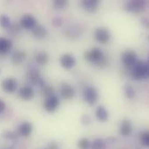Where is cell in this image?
<instances>
[{"mask_svg":"<svg viewBox=\"0 0 149 149\" xmlns=\"http://www.w3.org/2000/svg\"><path fill=\"white\" fill-rule=\"evenodd\" d=\"M25 58V53L23 52H17L12 55V62L14 64H20Z\"/></svg>","mask_w":149,"mask_h":149,"instance_id":"21","label":"cell"},{"mask_svg":"<svg viewBox=\"0 0 149 149\" xmlns=\"http://www.w3.org/2000/svg\"><path fill=\"white\" fill-rule=\"evenodd\" d=\"M124 93L128 99H133L135 96V91L130 85H126L124 86Z\"/></svg>","mask_w":149,"mask_h":149,"instance_id":"22","label":"cell"},{"mask_svg":"<svg viewBox=\"0 0 149 149\" xmlns=\"http://www.w3.org/2000/svg\"><path fill=\"white\" fill-rule=\"evenodd\" d=\"M68 0H53V6L56 9H64L67 6Z\"/></svg>","mask_w":149,"mask_h":149,"instance_id":"24","label":"cell"},{"mask_svg":"<svg viewBox=\"0 0 149 149\" xmlns=\"http://www.w3.org/2000/svg\"><path fill=\"white\" fill-rule=\"evenodd\" d=\"M146 7L144 0H130L125 4V10L127 11L141 12L143 11Z\"/></svg>","mask_w":149,"mask_h":149,"instance_id":"3","label":"cell"},{"mask_svg":"<svg viewBox=\"0 0 149 149\" xmlns=\"http://www.w3.org/2000/svg\"><path fill=\"white\" fill-rule=\"evenodd\" d=\"M2 89L7 93H12L17 90V83L16 81V79H12V78H9L6 79L4 80H3L2 84H1Z\"/></svg>","mask_w":149,"mask_h":149,"instance_id":"4","label":"cell"},{"mask_svg":"<svg viewBox=\"0 0 149 149\" xmlns=\"http://www.w3.org/2000/svg\"><path fill=\"white\" fill-rule=\"evenodd\" d=\"M60 93H61V96L65 100H70L74 96V89L67 83L62 85Z\"/></svg>","mask_w":149,"mask_h":149,"instance_id":"12","label":"cell"},{"mask_svg":"<svg viewBox=\"0 0 149 149\" xmlns=\"http://www.w3.org/2000/svg\"><path fill=\"white\" fill-rule=\"evenodd\" d=\"M122 61L123 63L127 65L131 66L135 64L136 61V54L133 51H127L123 53L122 55Z\"/></svg>","mask_w":149,"mask_h":149,"instance_id":"9","label":"cell"},{"mask_svg":"<svg viewBox=\"0 0 149 149\" xmlns=\"http://www.w3.org/2000/svg\"><path fill=\"white\" fill-rule=\"evenodd\" d=\"M95 38L100 44H106L110 39V32L106 28H99L95 31Z\"/></svg>","mask_w":149,"mask_h":149,"instance_id":"6","label":"cell"},{"mask_svg":"<svg viewBox=\"0 0 149 149\" xmlns=\"http://www.w3.org/2000/svg\"><path fill=\"white\" fill-rule=\"evenodd\" d=\"M43 93H44V94H45V96H48V97H49V96L52 95L53 89H52V87H51V86H46V87L44 88Z\"/></svg>","mask_w":149,"mask_h":149,"instance_id":"28","label":"cell"},{"mask_svg":"<svg viewBox=\"0 0 149 149\" xmlns=\"http://www.w3.org/2000/svg\"><path fill=\"white\" fill-rule=\"evenodd\" d=\"M61 24H62V20L60 18H55L53 20V24L55 26H59V25H61Z\"/></svg>","mask_w":149,"mask_h":149,"instance_id":"30","label":"cell"},{"mask_svg":"<svg viewBox=\"0 0 149 149\" xmlns=\"http://www.w3.org/2000/svg\"><path fill=\"white\" fill-rule=\"evenodd\" d=\"M12 47V43L10 40L5 38H0V54L7 53Z\"/></svg>","mask_w":149,"mask_h":149,"instance_id":"15","label":"cell"},{"mask_svg":"<svg viewBox=\"0 0 149 149\" xmlns=\"http://www.w3.org/2000/svg\"><path fill=\"white\" fill-rule=\"evenodd\" d=\"M58 104H59V100L58 97L55 95H51L48 97V99L45 102V108L46 111L52 113V112H54L58 108Z\"/></svg>","mask_w":149,"mask_h":149,"instance_id":"7","label":"cell"},{"mask_svg":"<svg viewBox=\"0 0 149 149\" xmlns=\"http://www.w3.org/2000/svg\"><path fill=\"white\" fill-rule=\"evenodd\" d=\"M27 78H28V79L31 80V82L32 84H34V85H37V84H39V83L42 82L38 70L34 69V68L28 71V72H27Z\"/></svg>","mask_w":149,"mask_h":149,"instance_id":"13","label":"cell"},{"mask_svg":"<svg viewBox=\"0 0 149 149\" xmlns=\"http://www.w3.org/2000/svg\"><path fill=\"white\" fill-rule=\"evenodd\" d=\"M92 147L95 149L105 148H106V143H105L102 140H96V141L93 143Z\"/></svg>","mask_w":149,"mask_h":149,"instance_id":"26","label":"cell"},{"mask_svg":"<svg viewBox=\"0 0 149 149\" xmlns=\"http://www.w3.org/2000/svg\"><path fill=\"white\" fill-rule=\"evenodd\" d=\"M4 109H5V104H4L3 101H2V100H0V113H3Z\"/></svg>","mask_w":149,"mask_h":149,"instance_id":"31","label":"cell"},{"mask_svg":"<svg viewBox=\"0 0 149 149\" xmlns=\"http://www.w3.org/2000/svg\"><path fill=\"white\" fill-rule=\"evenodd\" d=\"M32 34L37 38H43L46 36L47 34V31L45 27H43L42 25H38L36 24L32 29Z\"/></svg>","mask_w":149,"mask_h":149,"instance_id":"16","label":"cell"},{"mask_svg":"<svg viewBox=\"0 0 149 149\" xmlns=\"http://www.w3.org/2000/svg\"><path fill=\"white\" fill-rule=\"evenodd\" d=\"M19 96L24 100H30L34 97V92L31 87L24 86L19 90Z\"/></svg>","mask_w":149,"mask_h":149,"instance_id":"14","label":"cell"},{"mask_svg":"<svg viewBox=\"0 0 149 149\" xmlns=\"http://www.w3.org/2000/svg\"><path fill=\"white\" fill-rule=\"evenodd\" d=\"M20 24L23 28L26 30H31L37 24V21L31 15L27 14L22 17L20 20Z\"/></svg>","mask_w":149,"mask_h":149,"instance_id":"8","label":"cell"},{"mask_svg":"<svg viewBox=\"0 0 149 149\" xmlns=\"http://www.w3.org/2000/svg\"><path fill=\"white\" fill-rule=\"evenodd\" d=\"M75 63V58L70 54H65L60 58V64L65 69H71L74 66Z\"/></svg>","mask_w":149,"mask_h":149,"instance_id":"10","label":"cell"},{"mask_svg":"<svg viewBox=\"0 0 149 149\" xmlns=\"http://www.w3.org/2000/svg\"><path fill=\"white\" fill-rule=\"evenodd\" d=\"M141 141L143 143V145L145 146H148L149 145V134L148 132H144L142 134H141Z\"/></svg>","mask_w":149,"mask_h":149,"instance_id":"25","label":"cell"},{"mask_svg":"<svg viewBox=\"0 0 149 149\" xmlns=\"http://www.w3.org/2000/svg\"><path fill=\"white\" fill-rule=\"evenodd\" d=\"M84 99L89 105H93L98 100V93L97 91L93 87H87L84 91Z\"/></svg>","mask_w":149,"mask_h":149,"instance_id":"5","label":"cell"},{"mask_svg":"<svg viewBox=\"0 0 149 149\" xmlns=\"http://www.w3.org/2000/svg\"><path fill=\"white\" fill-rule=\"evenodd\" d=\"M148 64L144 61H140L135 65L132 72V76L134 79H141L148 75Z\"/></svg>","mask_w":149,"mask_h":149,"instance_id":"1","label":"cell"},{"mask_svg":"<svg viewBox=\"0 0 149 149\" xmlns=\"http://www.w3.org/2000/svg\"><path fill=\"white\" fill-rule=\"evenodd\" d=\"M49 60V56L45 52H40L36 56V62L38 65H46Z\"/></svg>","mask_w":149,"mask_h":149,"instance_id":"20","label":"cell"},{"mask_svg":"<svg viewBox=\"0 0 149 149\" xmlns=\"http://www.w3.org/2000/svg\"><path fill=\"white\" fill-rule=\"evenodd\" d=\"M32 132V126L29 122H24L22 125H20L18 128V133L19 134L23 136H29Z\"/></svg>","mask_w":149,"mask_h":149,"instance_id":"18","label":"cell"},{"mask_svg":"<svg viewBox=\"0 0 149 149\" xmlns=\"http://www.w3.org/2000/svg\"><path fill=\"white\" fill-rule=\"evenodd\" d=\"M96 115H97V118L101 121H106L108 118V113H107V109L102 106H100L97 108Z\"/></svg>","mask_w":149,"mask_h":149,"instance_id":"19","label":"cell"},{"mask_svg":"<svg viewBox=\"0 0 149 149\" xmlns=\"http://www.w3.org/2000/svg\"><path fill=\"white\" fill-rule=\"evenodd\" d=\"M81 3L86 10L89 12H94L98 9L100 0H82Z\"/></svg>","mask_w":149,"mask_h":149,"instance_id":"11","label":"cell"},{"mask_svg":"<svg viewBox=\"0 0 149 149\" xmlns=\"http://www.w3.org/2000/svg\"><path fill=\"white\" fill-rule=\"evenodd\" d=\"M8 29H10V31H11V33H13V34H15V33H17L18 31H19V27H18V25L17 24H10V27L8 28Z\"/></svg>","mask_w":149,"mask_h":149,"instance_id":"29","label":"cell"},{"mask_svg":"<svg viewBox=\"0 0 149 149\" xmlns=\"http://www.w3.org/2000/svg\"><path fill=\"white\" fill-rule=\"evenodd\" d=\"M120 134L123 135V136H128L132 134V131H133V128H132V124L129 120H124L122 123H121V126H120Z\"/></svg>","mask_w":149,"mask_h":149,"instance_id":"17","label":"cell"},{"mask_svg":"<svg viewBox=\"0 0 149 149\" xmlns=\"http://www.w3.org/2000/svg\"><path fill=\"white\" fill-rule=\"evenodd\" d=\"M51 148H58V146L57 145H55V144H50V146H49Z\"/></svg>","mask_w":149,"mask_h":149,"instance_id":"32","label":"cell"},{"mask_svg":"<svg viewBox=\"0 0 149 149\" xmlns=\"http://www.w3.org/2000/svg\"><path fill=\"white\" fill-rule=\"evenodd\" d=\"M79 147L80 148H88L90 147V142L87 139H82L79 142Z\"/></svg>","mask_w":149,"mask_h":149,"instance_id":"27","label":"cell"},{"mask_svg":"<svg viewBox=\"0 0 149 149\" xmlns=\"http://www.w3.org/2000/svg\"><path fill=\"white\" fill-rule=\"evenodd\" d=\"M0 25L4 29H8L10 25V20L9 17H7L6 15H2L0 17Z\"/></svg>","mask_w":149,"mask_h":149,"instance_id":"23","label":"cell"},{"mask_svg":"<svg viewBox=\"0 0 149 149\" xmlns=\"http://www.w3.org/2000/svg\"><path fill=\"white\" fill-rule=\"evenodd\" d=\"M85 58H86V59L96 64L97 65L105 64V58H104L103 52L99 48H94V49L91 50L90 52H86Z\"/></svg>","mask_w":149,"mask_h":149,"instance_id":"2","label":"cell"}]
</instances>
